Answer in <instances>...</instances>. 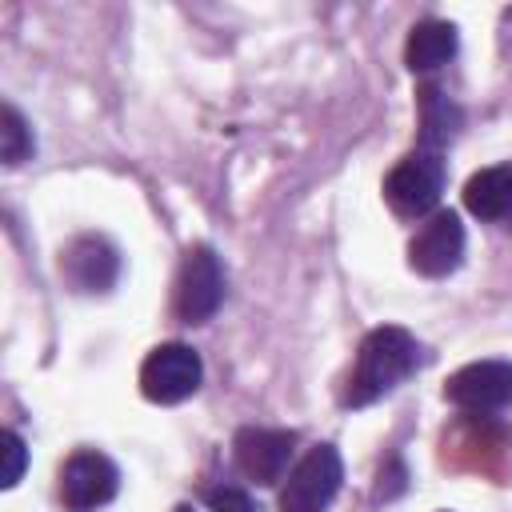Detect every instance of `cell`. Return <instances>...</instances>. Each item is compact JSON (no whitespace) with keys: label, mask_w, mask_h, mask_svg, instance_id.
<instances>
[{"label":"cell","mask_w":512,"mask_h":512,"mask_svg":"<svg viewBox=\"0 0 512 512\" xmlns=\"http://www.w3.org/2000/svg\"><path fill=\"white\" fill-rule=\"evenodd\" d=\"M292 452H296V432H288V428H256L252 424L232 436L236 468L256 484H280L292 468Z\"/></svg>","instance_id":"obj_9"},{"label":"cell","mask_w":512,"mask_h":512,"mask_svg":"<svg viewBox=\"0 0 512 512\" xmlns=\"http://www.w3.org/2000/svg\"><path fill=\"white\" fill-rule=\"evenodd\" d=\"M464 208L484 224L512 228V160L472 172L464 184Z\"/></svg>","instance_id":"obj_11"},{"label":"cell","mask_w":512,"mask_h":512,"mask_svg":"<svg viewBox=\"0 0 512 512\" xmlns=\"http://www.w3.org/2000/svg\"><path fill=\"white\" fill-rule=\"evenodd\" d=\"M176 512H196V508H188V504H180V508H176Z\"/></svg>","instance_id":"obj_17"},{"label":"cell","mask_w":512,"mask_h":512,"mask_svg":"<svg viewBox=\"0 0 512 512\" xmlns=\"http://www.w3.org/2000/svg\"><path fill=\"white\" fill-rule=\"evenodd\" d=\"M444 160L432 148L408 152L388 176H384V200L404 220H428L444 196Z\"/></svg>","instance_id":"obj_2"},{"label":"cell","mask_w":512,"mask_h":512,"mask_svg":"<svg viewBox=\"0 0 512 512\" xmlns=\"http://www.w3.org/2000/svg\"><path fill=\"white\" fill-rule=\"evenodd\" d=\"M32 132H28V124H24V116L12 108V104H4L0 108V156H4V164L8 168H16V164H24L28 156H32Z\"/></svg>","instance_id":"obj_14"},{"label":"cell","mask_w":512,"mask_h":512,"mask_svg":"<svg viewBox=\"0 0 512 512\" xmlns=\"http://www.w3.org/2000/svg\"><path fill=\"white\" fill-rule=\"evenodd\" d=\"M460 128V108L432 84L420 88V148L440 152Z\"/></svg>","instance_id":"obj_13"},{"label":"cell","mask_w":512,"mask_h":512,"mask_svg":"<svg viewBox=\"0 0 512 512\" xmlns=\"http://www.w3.org/2000/svg\"><path fill=\"white\" fill-rule=\"evenodd\" d=\"M464 224H460V216L456 212H448V208H436L420 228H416V236L408 240V264L420 272V276H448V272H456L460 268V260H464Z\"/></svg>","instance_id":"obj_8"},{"label":"cell","mask_w":512,"mask_h":512,"mask_svg":"<svg viewBox=\"0 0 512 512\" xmlns=\"http://www.w3.org/2000/svg\"><path fill=\"white\" fill-rule=\"evenodd\" d=\"M420 364V344L412 332L396 328V324H380L372 328L352 360V372L340 388V404L344 408H364L376 404L380 396H388L400 380H408Z\"/></svg>","instance_id":"obj_1"},{"label":"cell","mask_w":512,"mask_h":512,"mask_svg":"<svg viewBox=\"0 0 512 512\" xmlns=\"http://www.w3.org/2000/svg\"><path fill=\"white\" fill-rule=\"evenodd\" d=\"M120 492V468L96 452V448H76L64 468H60V504L68 512H100L112 504Z\"/></svg>","instance_id":"obj_6"},{"label":"cell","mask_w":512,"mask_h":512,"mask_svg":"<svg viewBox=\"0 0 512 512\" xmlns=\"http://www.w3.org/2000/svg\"><path fill=\"white\" fill-rule=\"evenodd\" d=\"M204 504H208L212 512H260V508L248 500V492H244V488H232V484H212V488H204Z\"/></svg>","instance_id":"obj_15"},{"label":"cell","mask_w":512,"mask_h":512,"mask_svg":"<svg viewBox=\"0 0 512 512\" xmlns=\"http://www.w3.org/2000/svg\"><path fill=\"white\" fill-rule=\"evenodd\" d=\"M60 268L80 292H108L120 276V252L104 236H76L64 248Z\"/></svg>","instance_id":"obj_10"},{"label":"cell","mask_w":512,"mask_h":512,"mask_svg":"<svg viewBox=\"0 0 512 512\" xmlns=\"http://www.w3.org/2000/svg\"><path fill=\"white\" fill-rule=\"evenodd\" d=\"M344 480V460L332 444L308 448L284 476L280 512H328Z\"/></svg>","instance_id":"obj_3"},{"label":"cell","mask_w":512,"mask_h":512,"mask_svg":"<svg viewBox=\"0 0 512 512\" xmlns=\"http://www.w3.org/2000/svg\"><path fill=\"white\" fill-rule=\"evenodd\" d=\"M200 380H204L200 352L180 340L152 348L148 360L140 364V392L152 404H180L200 388Z\"/></svg>","instance_id":"obj_5"},{"label":"cell","mask_w":512,"mask_h":512,"mask_svg":"<svg viewBox=\"0 0 512 512\" xmlns=\"http://www.w3.org/2000/svg\"><path fill=\"white\" fill-rule=\"evenodd\" d=\"M456 24L448 20H420L412 32H408V44H404V64L412 72H432V68H444L452 56H456Z\"/></svg>","instance_id":"obj_12"},{"label":"cell","mask_w":512,"mask_h":512,"mask_svg":"<svg viewBox=\"0 0 512 512\" xmlns=\"http://www.w3.org/2000/svg\"><path fill=\"white\" fill-rule=\"evenodd\" d=\"M4 456H8V464H4V476H0V484L4 488H16V480H20V472H24V460H28V452H24V440L12 432V428H4Z\"/></svg>","instance_id":"obj_16"},{"label":"cell","mask_w":512,"mask_h":512,"mask_svg":"<svg viewBox=\"0 0 512 512\" xmlns=\"http://www.w3.org/2000/svg\"><path fill=\"white\" fill-rule=\"evenodd\" d=\"M224 264L208 244H196L184 252L180 276H176V292H172V308L184 324H204L216 316V308L224 304Z\"/></svg>","instance_id":"obj_4"},{"label":"cell","mask_w":512,"mask_h":512,"mask_svg":"<svg viewBox=\"0 0 512 512\" xmlns=\"http://www.w3.org/2000/svg\"><path fill=\"white\" fill-rule=\"evenodd\" d=\"M444 400L456 404L460 412L488 416L512 408V364L508 360H472L460 372L448 376Z\"/></svg>","instance_id":"obj_7"}]
</instances>
